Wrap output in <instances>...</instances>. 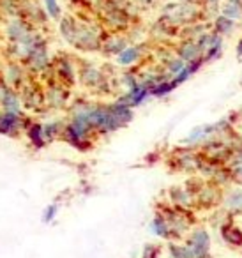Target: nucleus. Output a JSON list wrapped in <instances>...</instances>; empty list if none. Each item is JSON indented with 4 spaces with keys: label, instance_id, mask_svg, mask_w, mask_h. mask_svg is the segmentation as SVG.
Returning a JSON list of instances; mask_svg holds the SVG:
<instances>
[{
    "label": "nucleus",
    "instance_id": "obj_4",
    "mask_svg": "<svg viewBox=\"0 0 242 258\" xmlns=\"http://www.w3.org/2000/svg\"><path fill=\"white\" fill-rule=\"evenodd\" d=\"M30 118L25 113H15V111H0V135L9 138H16L25 133L27 125L30 124Z\"/></svg>",
    "mask_w": 242,
    "mask_h": 258
},
{
    "label": "nucleus",
    "instance_id": "obj_11",
    "mask_svg": "<svg viewBox=\"0 0 242 258\" xmlns=\"http://www.w3.org/2000/svg\"><path fill=\"white\" fill-rule=\"evenodd\" d=\"M80 80H82V83L85 87H89V89H103V87H106V80H104L103 73L99 71L97 68H94V66L90 64H85L80 68Z\"/></svg>",
    "mask_w": 242,
    "mask_h": 258
},
{
    "label": "nucleus",
    "instance_id": "obj_18",
    "mask_svg": "<svg viewBox=\"0 0 242 258\" xmlns=\"http://www.w3.org/2000/svg\"><path fill=\"white\" fill-rule=\"evenodd\" d=\"M163 258H191V254L182 240H168L163 249Z\"/></svg>",
    "mask_w": 242,
    "mask_h": 258
},
{
    "label": "nucleus",
    "instance_id": "obj_24",
    "mask_svg": "<svg viewBox=\"0 0 242 258\" xmlns=\"http://www.w3.org/2000/svg\"><path fill=\"white\" fill-rule=\"evenodd\" d=\"M44 9H46V15L53 20H58L60 22L62 18V11H60V6H58L57 0H43Z\"/></svg>",
    "mask_w": 242,
    "mask_h": 258
},
{
    "label": "nucleus",
    "instance_id": "obj_7",
    "mask_svg": "<svg viewBox=\"0 0 242 258\" xmlns=\"http://www.w3.org/2000/svg\"><path fill=\"white\" fill-rule=\"evenodd\" d=\"M2 82L8 83L11 89H15L18 92L27 82H29V73H27L25 66L22 62H15V60H9L6 69H2Z\"/></svg>",
    "mask_w": 242,
    "mask_h": 258
},
{
    "label": "nucleus",
    "instance_id": "obj_27",
    "mask_svg": "<svg viewBox=\"0 0 242 258\" xmlns=\"http://www.w3.org/2000/svg\"><path fill=\"white\" fill-rule=\"evenodd\" d=\"M136 2H140L142 6H150L154 2V0H136Z\"/></svg>",
    "mask_w": 242,
    "mask_h": 258
},
{
    "label": "nucleus",
    "instance_id": "obj_9",
    "mask_svg": "<svg viewBox=\"0 0 242 258\" xmlns=\"http://www.w3.org/2000/svg\"><path fill=\"white\" fill-rule=\"evenodd\" d=\"M193 198H195V205H198L202 209H212L219 202H223L216 184H202Z\"/></svg>",
    "mask_w": 242,
    "mask_h": 258
},
{
    "label": "nucleus",
    "instance_id": "obj_25",
    "mask_svg": "<svg viewBox=\"0 0 242 258\" xmlns=\"http://www.w3.org/2000/svg\"><path fill=\"white\" fill-rule=\"evenodd\" d=\"M140 258H163V247L157 244H145Z\"/></svg>",
    "mask_w": 242,
    "mask_h": 258
},
{
    "label": "nucleus",
    "instance_id": "obj_6",
    "mask_svg": "<svg viewBox=\"0 0 242 258\" xmlns=\"http://www.w3.org/2000/svg\"><path fill=\"white\" fill-rule=\"evenodd\" d=\"M20 99H22V104L30 111H41L46 108V101H44V92L29 80L22 89L18 90Z\"/></svg>",
    "mask_w": 242,
    "mask_h": 258
},
{
    "label": "nucleus",
    "instance_id": "obj_29",
    "mask_svg": "<svg viewBox=\"0 0 242 258\" xmlns=\"http://www.w3.org/2000/svg\"><path fill=\"white\" fill-rule=\"evenodd\" d=\"M237 55H242V39L238 41V44H237Z\"/></svg>",
    "mask_w": 242,
    "mask_h": 258
},
{
    "label": "nucleus",
    "instance_id": "obj_26",
    "mask_svg": "<svg viewBox=\"0 0 242 258\" xmlns=\"http://www.w3.org/2000/svg\"><path fill=\"white\" fill-rule=\"evenodd\" d=\"M230 173H231V177H233L235 180H238V182H242V154L240 156H237L235 158V161H231V165H230Z\"/></svg>",
    "mask_w": 242,
    "mask_h": 258
},
{
    "label": "nucleus",
    "instance_id": "obj_5",
    "mask_svg": "<svg viewBox=\"0 0 242 258\" xmlns=\"http://www.w3.org/2000/svg\"><path fill=\"white\" fill-rule=\"evenodd\" d=\"M50 71H51V75H53L55 82L64 85L66 89L75 85L76 71H78V69H76L75 62H73L69 57H64V55H62V57H57L53 60V64H51Z\"/></svg>",
    "mask_w": 242,
    "mask_h": 258
},
{
    "label": "nucleus",
    "instance_id": "obj_31",
    "mask_svg": "<svg viewBox=\"0 0 242 258\" xmlns=\"http://www.w3.org/2000/svg\"><path fill=\"white\" fill-rule=\"evenodd\" d=\"M178 2H193V0H178Z\"/></svg>",
    "mask_w": 242,
    "mask_h": 258
},
{
    "label": "nucleus",
    "instance_id": "obj_19",
    "mask_svg": "<svg viewBox=\"0 0 242 258\" xmlns=\"http://www.w3.org/2000/svg\"><path fill=\"white\" fill-rule=\"evenodd\" d=\"M143 57V51L140 46H128L120 55H117V62L120 66H133Z\"/></svg>",
    "mask_w": 242,
    "mask_h": 258
},
{
    "label": "nucleus",
    "instance_id": "obj_23",
    "mask_svg": "<svg viewBox=\"0 0 242 258\" xmlns=\"http://www.w3.org/2000/svg\"><path fill=\"white\" fill-rule=\"evenodd\" d=\"M58 211H60V205L58 204H50L44 207L43 214H41V221L44 223V225H50V223L55 221V218H57Z\"/></svg>",
    "mask_w": 242,
    "mask_h": 258
},
{
    "label": "nucleus",
    "instance_id": "obj_8",
    "mask_svg": "<svg viewBox=\"0 0 242 258\" xmlns=\"http://www.w3.org/2000/svg\"><path fill=\"white\" fill-rule=\"evenodd\" d=\"M69 92L64 85L57 83L55 80H51L46 85L44 90V101H46V108H53V110H60L68 104Z\"/></svg>",
    "mask_w": 242,
    "mask_h": 258
},
{
    "label": "nucleus",
    "instance_id": "obj_13",
    "mask_svg": "<svg viewBox=\"0 0 242 258\" xmlns=\"http://www.w3.org/2000/svg\"><path fill=\"white\" fill-rule=\"evenodd\" d=\"M177 57L182 58L186 64H189V62H195V60H198V58H202L203 51H202V48L198 46L196 41H186L184 39L177 48Z\"/></svg>",
    "mask_w": 242,
    "mask_h": 258
},
{
    "label": "nucleus",
    "instance_id": "obj_3",
    "mask_svg": "<svg viewBox=\"0 0 242 258\" xmlns=\"http://www.w3.org/2000/svg\"><path fill=\"white\" fill-rule=\"evenodd\" d=\"M196 15H198V9L193 6V2H177V4H170L163 9L161 20L171 27H178L193 22Z\"/></svg>",
    "mask_w": 242,
    "mask_h": 258
},
{
    "label": "nucleus",
    "instance_id": "obj_30",
    "mask_svg": "<svg viewBox=\"0 0 242 258\" xmlns=\"http://www.w3.org/2000/svg\"><path fill=\"white\" fill-rule=\"evenodd\" d=\"M226 2H240V0H226Z\"/></svg>",
    "mask_w": 242,
    "mask_h": 258
},
{
    "label": "nucleus",
    "instance_id": "obj_10",
    "mask_svg": "<svg viewBox=\"0 0 242 258\" xmlns=\"http://www.w3.org/2000/svg\"><path fill=\"white\" fill-rule=\"evenodd\" d=\"M219 235L223 242L231 249H240L242 247V226H238L233 219H226L219 226Z\"/></svg>",
    "mask_w": 242,
    "mask_h": 258
},
{
    "label": "nucleus",
    "instance_id": "obj_21",
    "mask_svg": "<svg viewBox=\"0 0 242 258\" xmlns=\"http://www.w3.org/2000/svg\"><path fill=\"white\" fill-rule=\"evenodd\" d=\"M221 16L235 22V20L242 16V4L240 2H226V4L221 8Z\"/></svg>",
    "mask_w": 242,
    "mask_h": 258
},
{
    "label": "nucleus",
    "instance_id": "obj_20",
    "mask_svg": "<svg viewBox=\"0 0 242 258\" xmlns=\"http://www.w3.org/2000/svg\"><path fill=\"white\" fill-rule=\"evenodd\" d=\"M64 125L66 124H62V122H48V124H43L44 140H46V144H50V142H53V140H57V138L62 137Z\"/></svg>",
    "mask_w": 242,
    "mask_h": 258
},
{
    "label": "nucleus",
    "instance_id": "obj_2",
    "mask_svg": "<svg viewBox=\"0 0 242 258\" xmlns=\"http://www.w3.org/2000/svg\"><path fill=\"white\" fill-rule=\"evenodd\" d=\"M182 242L186 244L191 258H212L210 253V233L203 226H193L191 232L184 237Z\"/></svg>",
    "mask_w": 242,
    "mask_h": 258
},
{
    "label": "nucleus",
    "instance_id": "obj_16",
    "mask_svg": "<svg viewBox=\"0 0 242 258\" xmlns=\"http://www.w3.org/2000/svg\"><path fill=\"white\" fill-rule=\"evenodd\" d=\"M25 135H27V140L30 142V145H32L34 149H43L44 145H46L43 124H39V122H30L25 129Z\"/></svg>",
    "mask_w": 242,
    "mask_h": 258
},
{
    "label": "nucleus",
    "instance_id": "obj_12",
    "mask_svg": "<svg viewBox=\"0 0 242 258\" xmlns=\"http://www.w3.org/2000/svg\"><path fill=\"white\" fill-rule=\"evenodd\" d=\"M168 200H170V205L178 209H186V211H189L195 205V198L188 191V187H180V186H175L168 191Z\"/></svg>",
    "mask_w": 242,
    "mask_h": 258
},
{
    "label": "nucleus",
    "instance_id": "obj_32",
    "mask_svg": "<svg viewBox=\"0 0 242 258\" xmlns=\"http://www.w3.org/2000/svg\"><path fill=\"white\" fill-rule=\"evenodd\" d=\"M238 251H240V254H242V247H240V249H238Z\"/></svg>",
    "mask_w": 242,
    "mask_h": 258
},
{
    "label": "nucleus",
    "instance_id": "obj_1",
    "mask_svg": "<svg viewBox=\"0 0 242 258\" xmlns=\"http://www.w3.org/2000/svg\"><path fill=\"white\" fill-rule=\"evenodd\" d=\"M157 212L166 219L171 232V240H182L191 232L193 225H195L193 214L189 211H186V209H178L173 207V205H163Z\"/></svg>",
    "mask_w": 242,
    "mask_h": 258
},
{
    "label": "nucleus",
    "instance_id": "obj_22",
    "mask_svg": "<svg viewBox=\"0 0 242 258\" xmlns=\"http://www.w3.org/2000/svg\"><path fill=\"white\" fill-rule=\"evenodd\" d=\"M235 29V22L233 20H228L224 16H219L216 20V34H219L221 37L223 36H230Z\"/></svg>",
    "mask_w": 242,
    "mask_h": 258
},
{
    "label": "nucleus",
    "instance_id": "obj_15",
    "mask_svg": "<svg viewBox=\"0 0 242 258\" xmlns=\"http://www.w3.org/2000/svg\"><path fill=\"white\" fill-rule=\"evenodd\" d=\"M223 207L230 216H242V189H233L223 198Z\"/></svg>",
    "mask_w": 242,
    "mask_h": 258
},
{
    "label": "nucleus",
    "instance_id": "obj_14",
    "mask_svg": "<svg viewBox=\"0 0 242 258\" xmlns=\"http://www.w3.org/2000/svg\"><path fill=\"white\" fill-rule=\"evenodd\" d=\"M149 230H150V233H152V235H156V237H157V239L171 240L170 226H168L166 219H164L163 216L159 214V212H156V214H154V218L150 219Z\"/></svg>",
    "mask_w": 242,
    "mask_h": 258
},
{
    "label": "nucleus",
    "instance_id": "obj_17",
    "mask_svg": "<svg viewBox=\"0 0 242 258\" xmlns=\"http://www.w3.org/2000/svg\"><path fill=\"white\" fill-rule=\"evenodd\" d=\"M126 48H128L126 37L117 36V34H113L111 37H108L106 41L101 43V51H104L106 55H120Z\"/></svg>",
    "mask_w": 242,
    "mask_h": 258
},
{
    "label": "nucleus",
    "instance_id": "obj_28",
    "mask_svg": "<svg viewBox=\"0 0 242 258\" xmlns=\"http://www.w3.org/2000/svg\"><path fill=\"white\" fill-rule=\"evenodd\" d=\"M205 2H207L209 6H217V4L221 2V0H205Z\"/></svg>",
    "mask_w": 242,
    "mask_h": 258
}]
</instances>
